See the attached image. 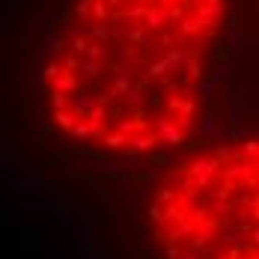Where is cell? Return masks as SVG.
<instances>
[{
    "mask_svg": "<svg viewBox=\"0 0 259 259\" xmlns=\"http://www.w3.org/2000/svg\"><path fill=\"white\" fill-rule=\"evenodd\" d=\"M167 259H256V140L185 158L149 203Z\"/></svg>",
    "mask_w": 259,
    "mask_h": 259,
    "instance_id": "cell-1",
    "label": "cell"
},
{
    "mask_svg": "<svg viewBox=\"0 0 259 259\" xmlns=\"http://www.w3.org/2000/svg\"><path fill=\"white\" fill-rule=\"evenodd\" d=\"M66 48H69V42H66L63 36H51V39H48V54H51V57L66 54Z\"/></svg>",
    "mask_w": 259,
    "mask_h": 259,
    "instance_id": "cell-2",
    "label": "cell"
}]
</instances>
